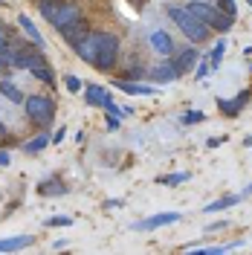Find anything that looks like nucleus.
<instances>
[{
    "label": "nucleus",
    "mask_w": 252,
    "mask_h": 255,
    "mask_svg": "<svg viewBox=\"0 0 252 255\" xmlns=\"http://www.w3.org/2000/svg\"><path fill=\"white\" fill-rule=\"evenodd\" d=\"M168 17L180 26V32L189 38L191 44H203L206 38H209V26L197 15H191L189 6H168Z\"/></svg>",
    "instance_id": "1"
},
{
    "label": "nucleus",
    "mask_w": 252,
    "mask_h": 255,
    "mask_svg": "<svg viewBox=\"0 0 252 255\" xmlns=\"http://www.w3.org/2000/svg\"><path fill=\"white\" fill-rule=\"evenodd\" d=\"M93 35V64L99 70H113L116 67V58H119V38L111 35V32H90Z\"/></svg>",
    "instance_id": "2"
},
{
    "label": "nucleus",
    "mask_w": 252,
    "mask_h": 255,
    "mask_svg": "<svg viewBox=\"0 0 252 255\" xmlns=\"http://www.w3.org/2000/svg\"><path fill=\"white\" fill-rule=\"evenodd\" d=\"M41 15L47 17L52 26H67L73 20L81 17V9L76 3H67V0H41Z\"/></svg>",
    "instance_id": "3"
},
{
    "label": "nucleus",
    "mask_w": 252,
    "mask_h": 255,
    "mask_svg": "<svg viewBox=\"0 0 252 255\" xmlns=\"http://www.w3.org/2000/svg\"><path fill=\"white\" fill-rule=\"evenodd\" d=\"M189 12L200 17L209 29H218V32H223V35L232 29V20H235V17H229L226 12H221V9H215V6H209V3H197V0L189 3Z\"/></svg>",
    "instance_id": "4"
},
{
    "label": "nucleus",
    "mask_w": 252,
    "mask_h": 255,
    "mask_svg": "<svg viewBox=\"0 0 252 255\" xmlns=\"http://www.w3.org/2000/svg\"><path fill=\"white\" fill-rule=\"evenodd\" d=\"M23 111H26V116H29L35 125H49L52 122V113H55V102L49 96L32 93L23 99Z\"/></svg>",
    "instance_id": "5"
},
{
    "label": "nucleus",
    "mask_w": 252,
    "mask_h": 255,
    "mask_svg": "<svg viewBox=\"0 0 252 255\" xmlns=\"http://www.w3.org/2000/svg\"><path fill=\"white\" fill-rule=\"evenodd\" d=\"M84 99H87V105H93V108H105L108 113L122 116V111L116 108V102H113L111 96H108V90L99 87V84H87V87H84Z\"/></svg>",
    "instance_id": "6"
},
{
    "label": "nucleus",
    "mask_w": 252,
    "mask_h": 255,
    "mask_svg": "<svg viewBox=\"0 0 252 255\" xmlns=\"http://www.w3.org/2000/svg\"><path fill=\"white\" fill-rule=\"evenodd\" d=\"M61 38L70 44V47H76V44H81L84 38H87V32H90V23L84 20V17H79V20H73V23H67V26H61Z\"/></svg>",
    "instance_id": "7"
},
{
    "label": "nucleus",
    "mask_w": 252,
    "mask_h": 255,
    "mask_svg": "<svg viewBox=\"0 0 252 255\" xmlns=\"http://www.w3.org/2000/svg\"><path fill=\"white\" fill-rule=\"evenodd\" d=\"M41 64H47V58H44V52H41V47L32 49V47H20V52L15 55V67H20V70H35V67H41Z\"/></svg>",
    "instance_id": "8"
},
{
    "label": "nucleus",
    "mask_w": 252,
    "mask_h": 255,
    "mask_svg": "<svg viewBox=\"0 0 252 255\" xmlns=\"http://www.w3.org/2000/svg\"><path fill=\"white\" fill-rule=\"evenodd\" d=\"M151 47H154V52H159L162 58H171L174 55V41H171V35L168 32H162V29H157V32H151Z\"/></svg>",
    "instance_id": "9"
},
{
    "label": "nucleus",
    "mask_w": 252,
    "mask_h": 255,
    "mask_svg": "<svg viewBox=\"0 0 252 255\" xmlns=\"http://www.w3.org/2000/svg\"><path fill=\"white\" fill-rule=\"evenodd\" d=\"M154 81H159V84H171V81H177V67H174L171 61H162V64H157V67H151V73H148Z\"/></svg>",
    "instance_id": "10"
},
{
    "label": "nucleus",
    "mask_w": 252,
    "mask_h": 255,
    "mask_svg": "<svg viewBox=\"0 0 252 255\" xmlns=\"http://www.w3.org/2000/svg\"><path fill=\"white\" fill-rule=\"evenodd\" d=\"M177 221H180V212H162V215H154L148 221L133 223V229H157V226H168V223H177Z\"/></svg>",
    "instance_id": "11"
},
{
    "label": "nucleus",
    "mask_w": 252,
    "mask_h": 255,
    "mask_svg": "<svg viewBox=\"0 0 252 255\" xmlns=\"http://www.w3.org/2000/svg\"><path fill=\"white\" fill-rule=\"evenodd\" d=\"M174 67H177V73H189L191 67L197 64V49L194 47H186V49H180L177 55H174Z\"/></svg>",
    "instance_id": "12"
},
{
    "label": "nucleus",
    "mask_w": 252,
    "mask_h": 255,
    "mask_svg": "<svg viewBox=\"0 0 252 255\" xmlns=\"http://www.w3.org/2000/svg\"><path fill=\"white\" fill-rule=\"evenodd\" d=\"M38 191L44 197H61V194H67V186H64V180H58V177H49V180H41L38 183Z\"/></svg>",
    "instance_id": "13"
},
{
    "label": "nucleus",
    "mask_w": 252,
    "mask_h": 255,
    "mask_svg": "<svg viewBox=\"0 0 252 255\" xmlns=\"http://www.w3.org/2000/svg\"><path fill=\"white\" fill-rule=\"evenodd\" d=\"M116 87H122L125 93H133V96H154L157 90L151 87V84H142V81H130V79H119L116 81Z\"/></svg>",
    "instance_id": "14"
},
{
    "label": "nucleus",
    "mask_w": 252,
    "mask_h": 255,
    "mask_svg": "<svg viewBox=\"0 0 252 255\" xmlns=\"http://www.w3.org/2000/svg\"><path fill=\"white\" fill-rule=\"evenodd\" d=\"M32 244V235H12V238H0V253H15Z\"/></svg>",
    "instance_id": "15"
},
{
    "label": "nucleus",
    "mask_w": 252,
    "mask_h": 255,
    "mask_svg": "<svg viewBox=\"0 0 252 255\" xmlns=\"http://www.w3.org/2000/svg\"><path fill=\"white\" fill-rule=\"evenodd\" d=\"M0 96H6L12 105H23V93H20V90H17V84H12L9 79L0 81Z\"/></svg>",
    "instance_id": "16"
},
{
    "label": "nucleus",
    "mask_w": 252,
    "mask_h": 255,
    "mask_svg": "<svg viewBox=\"0 0 252 255\" xmlns=\"http://www.w3.org/2000/svg\"><path fill=\"white\" fill-rule=\"evenodd\" d=\"M17 23H20V29L26 32V35H29L32 41H35V44H38V47H44V35H41V32H38V26H35V23H32V17L20 15V17H17Z\"/></svg>",
    "instance_id": "17"
},
{
    "label": "nucleus",
    "mask_w": 252,
    "mask_h": 255,
    "mask_svg": "<svg viewBox=\"0 0 252 255\" xmlns=\"http://www.w3.org/2000/svg\"><path fill=\"white\" fill-rule=\"evenodd\" d=\"M49 142H52V136H49V133H38L35 139L23 142V151H26V154H38V151H44Z\"/></svg>",
    "instance_id": "18"
},
{
    "label": "nucleus",
    "mask_w": 252,
    "mask_h": 255,
    "mask_svg": "<svg viewBox=\"0 0 252 255\" xmlns=\"http://www.w3.org/2000/svg\"><path fill=\"white\" fill-rule=\"evenodd\" d=\"M238 200H241V197H235V194H229V197H218V200H212V203H209L203 212H221V209H232Z\"/></svg>",
    "instance_id": "19"
},
{
    "label": "nucleus",
    "mask_w": 252,
    "mask_h": 255,
    "mask_svg": "<svg viewBox=\"0 0 252 255\" xmlns=\"http://www.w3.org/2000/svg\"><path fill=\"white\" fill-rule=\"evenodd\" d=\"M247 99H250V93L244 90V93L235 99V102H221V111H223V113H238L244 105H247Z\"/></svg>",
    "instance_id": "20"
},
{
    "label": "nucleus",
    "mask_w": 252,
    "mask_h": 255,
    "mask_svg": "<svg viewBox=\"0 0 252 255\" xmlns=\"http://www.w3.org/2000/svg\"><path fill=\"white\" fill-rule=\"evenodd\" d=\"M32 76H35L38 81H47V84H52V81H55V76H52V67H49V64L35 67V70H32Z\"/></svg>",
    "instance_id": "21"
},
{
    "label": "nucleus",
    "mask_w": 252,
    "mask_h": 255,
    "mask_svg": "<svg viewBox=\"0 0 252 255\" xmlns=\"http://www.w3.org/2000/svg\"><path fill=\"white\" fill-rule=\"evenodd\" d=\"M203 119H206V116L200 111H186L180 122H183V125H197V122H203Z\"/></svg>",
    "instance_id": "22"
},
{
    "label": "nucleus",
    "mask_w": 252,
    "mask_h": 255,
    "mask_svg": "<svg viewBox=\"0 0 252 255\" xmlns=\"http://www.w3.org/2000/svg\"><path fill=\"white\" fill-rule=\"evenodd\" d=\"M218 9H221V12H226L229 17H238V6H235V0H218Z\"/></svg>",
    "instance_id": "23"
},
{
    "label": "nucleus",
    "mask_w": 252,
    "mask_h": 255,
    "mask_svg": "<svg viewBox=\"0 0 252 255\" xmlns=\"http://www.w3.org/2000/svg\"><path fill=\"white\" fill-rule=\"evenodd\" d=\"M189 180V171L186 174H168V177H162L159 183H165V186H180V183H186Z\"/></svg>",
    "instance_id": "24"
},
{
    "label": "nucleus",
    "mask_w": 252,
    "mask_h": 255,
    "mask_svg": "<svg viewBox=\"0 0 252 255\" xmlns=\"http://www.w3.org/2000/svg\"><path fill=\"white\" fill-rule=\"evenodd\" d=\"M223 49H226V41H218V44H215V49H212V67H218V64H221Z\"/></svg>",
    "instance_id": "25"
},
{
    "label": "nucleus",
    "mask_w": 252,
    "mask_h": 255,
    "mask_svg": "<svg viewBox=\"0 0 252 255\" xmlns=\"http://www.w3.org/2000/svg\"><path fill=\"white\" fill-rule=\"evenodd\" d=\"M64 84H67V90H70V93H79V90H84V84H81L76 76H67V79H64Z\"/></svg>",
    "instance_id": "26"
},
{
    "label": "nucleus",
    "mask_w": 252,
    "mask_h": 255,
    "mask_svg": "<svg viewBox=\"0 0 252 255\" xmlns=\"http://www.w3.org/2000/svg\"><path fill=\"white\" fill-rule=\"evenodd\" d=\"M70 223H73L70 218H49L47 226H70Z\"/></svg>",
    "instance_id": "27"
},
{
    "label": "nucleus",
    "mask_w": 252,
    "mask_h": 255,
    "mask_svg": "<svg viewBox=\"0 0 252 255\" xmlns=\"http://www.w3.org/2000/svg\"><path fill=\"white\" fill-rule=\"evenodd\" d=\"M206 76H209V61H200V67H197V79L203 81Z\"/></svg>",
    "instance_id": "28"
},
{
    "label": "nucleus",
    "mask_w": 252,
    "mask_h": 255,
    "mask_svg": "<svg viewBox=\"0 0 252 255\" xmlns=\"http://www.w3.org/2000/svg\"><path fill=\"white\" fill-rule=\"evenodd\" d=\"M226 226H229L226 221H218V223H212V226L206 229V235H209V232H221V229H226Z\"/></svg>",
    "instance_id": "29"
},
{
    "label": "nucleus",
    "mask_w": 252,
    "mask_h": 255,
    "mask_svg": "<svg viewBox=\"0 0 252 255\" xmlns=\"http://www.w3.org/2000/svg\"><path fill=\"white\" fill-rule=\"evenodd\" d=\"M206 145H209V148H221V145H223V136H212V139H206Z\"/></svg>",
    "instance_id": "30"
},
{
    "label": "nucleus",
    "mask_w": 252,
    "mask_h": 255,
    "mask_svg": "<svg viewBox=\"0 0 252 255\" xmlns=\"http://www.w3.org/2000/svg\"><path fill=\"white\" fill-rule=\"evenodd\" d=\"M9 44V35H6V29H3V23H0V49Z\"/></svg>",
    "instance_id": "31"
},
{
    "label": "nucleus",
    "mask_w": 252,
    "mask_h": 255,
    "mask_svg": "<svg viewBox=\"0 0 252 255\" xmlns=\"http://www.w3.org/2000/svg\"><path fill=\"white\" fill-rule=\"evenodd\" d=\"M139 76H142V70H127L125 73V79H139Z\"/></svg>",
    "instance_id": "32"
},
{
    "label": "nucleus",
    "mask_w": 252,
    "mask_h": 255,
    "mask_svg": "<svg viewBox=\"0 0 252 255\" xmlns=\"http://www.w3.org/2000/svg\"><path fill=\"white\" fill-rule=\"evenodd\" d=\"M9 162H12V157H9L6 151H0V165H9Z\"/></svg>",
    "instance_id": "33"
},
{
    "label": "nucleus",
    "mask_w": 252,
    "mask_h": 255,
    "mask_svg": "<svg viewBox=\"0 0 252 255\" xmlns=\"http://www.w3.org/2000/svg\"><path fill=\"white\" fill-rule=\"evenodd\" d=\"M6 67H9V64L3 61V55H0V73H6Z\"/></svg>",
    "instance_id": "34"
},
{
    "label": "nucleus",
    "mask_w": 252,
    "mask_h": 255,
    "mask_svg": "<svg viewBox=\"0 0 252 255\" xmlns=\"http://www.w3.org/2000/svg\"><path fill=\"white\" fill-rule=\"evenodd\" d=\"M247 194H252V186H250V189H247Z\"/></svg>",
    "instance_id": "35"
},
{
    "label": "nucleus",
    "mask_w": 252,
    "mask_h": 255,
    "mask_svg": "<svg viewBox=\"0 0 252 255\" xmlns=\"http://www.w3.org/2000/svg\"><path fill=\"white\" fill-rule=\"evenodd\" d=\"M247 3H250V6H252V0H247Z\"/></svg>",
    "instance_id": "36"
},
{
    "label": "nucleus",
    "mask_w": 252,
    "mask_h": 255,
    "mask_svg": "<svg viewBox=\"0 0 252 255\" xmlns=\"http://www.w3.org/2000/svg\"><path fill=\"white\" fill-rule=\"evenodd\" d=\"M0 6H3V0H0Z\"/></svg>",
    "instance_id": "37"
}]
</instances>
